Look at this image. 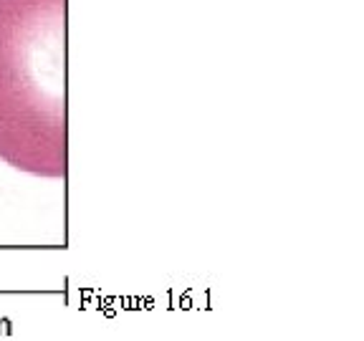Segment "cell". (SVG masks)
<instances>
[{
    "instance_id": "obj_1",
    "label": "cell",
    "mask_w": 364,
    "mask_h": 341,
    "mask_svg": "<svg viewBox=\"0 0 364 341\" xmlns=\"http://www.w3.org/2000/svg\"><path fill=\"white\" fill-rule=\"evenodd\" d=\"M68 0H0V159L68 175Z\"/></svg>"
}]
</instances>
